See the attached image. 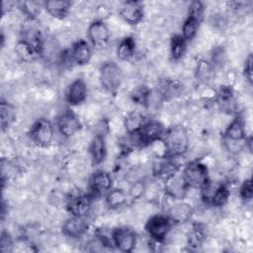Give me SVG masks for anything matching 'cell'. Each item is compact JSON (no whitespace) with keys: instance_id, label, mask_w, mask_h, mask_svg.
<instances>
[{"instance_id":"cell-27","label":"cell","mask_w":253,"mask_h":253,"mask_svg":"<svg viewBox=\"0 0 253 253\" xmlns=\"http://www.w3.org/2000/svg\"><path fill=\"white\" fill-rule=\"evenodd\" d=\"M127 195L123 189L120 188H112L106 195L105 201L106 205L111 210H117L122 208L126 204Z\"/></svg>"},{"instance_id":"cell-8","label":"cell","mask_w":253,"mask_h":253,"mask_svg":"<svg viewBox=\"0 0 253 253\" xmlns=\"http://www.w3.org/2000/svg\"><path fill=\"white\" fill-rule=\"evenodd\" d=\"M200 191L204 203L213 207L224 206L230 196V191L226 184L213 183L211 180Z\"/></svg>"},{"instance_id":"cell-41","label":"cell","mask_w":253,"mask_h":253,"mask_svg":"<svg viewBox=\"0 0 253 253\" xmlns=\"http://www.w3.org/2000/svg\"><path fill=\"white\" fill-rule=\"evenodd\" d=\"M224 51L221 47H217L213 50L212 53V61L211 64L213 65V67L215 66H221L224 63Z\"/></svg>"},{"instance_id":"cell-4","label":"cell","mask_w":253,"mask_h":253,"mask_svg":"<svg viewBox=\"0 0 253 253\" xmlns=\"http://www.w3.org/2000/svg\"><path fill=\"white\" fill-rule=\"evenodd\" d=\"M124 74L122 68L115 61H105L99 69L101 85L110 93H116L121 87Z\"/></svg>"},{"instance_id":"cell-19","label":"cell","mask_w":253,"mask_h":253,"mask_svg":"<svg viewBox=\"0 0 253 253\" xmlns=\"http://www.w3.org/2000/svg\"><path fill=\"white\" fill-rule=\"evenodd\" d=\"M215 101L222 112L229 115H237L238 105L233 90L229 86H220L216 92Z\"/></svg>"},{"instance_id":"cell-38","label":"cell","mask_w":253,"mask_h":253,"mask_svg":"<svg viewBox=\"0 0 253 253\" xmlns=\"http://www.w3.org/2000/svg\"><path fill=\"white\" fill-rule=\"evenodd\" d=\"M204 12H205V7L201 1L195 0L190 3L189 9H188V15L196 17L200 20H203Z\"/></svg>"},{"instance_id":"cell-16","label":"cell","mask_w":253,"mask_h":253,"mask_svg":"<svg viewBox=\"0 0 253 253\" xmlns=\"http://www.w3.org/2000/svg\"><path fill=\"white\" fill-rule=\"evenodd\" d=\"M89 187L93 196L106 195L113 188V178L109 172L97 170L90 177Z\"/></svg>"},{"instance_id":"cell-31","label":"cell","mask_w":253,"mask_h":253,"mask_svg":"<svg viewBox=\"0 0 253 253\" xmlns=\"http://www.w3.org/2000/svg\"><path fill=\"white\" fill-rule=\"evenodd\" d=\"M201 22H202V20H200L196 17L190 16V15H187V18L185 19V21L182 25V34H181V36L187 42L193 40L197 35V32L200 28Z\"/></svg>"},{"instance_id":"cell-32","label":"cell","mask_w":253,"mask_h":253,"mask_svg":"<svg viewBox=\"0 0 253 253\" xmlns=\"http://www.w3.org/2000/svg\"><path fill=\"white\" fill-rule=\"evenodd\" d=\"M186 48H187V41L181 36V34L174 35L171 38L170 54L173 60L181 59L186 52Z\"/></svg>"},{"instance_id":"cell-22","label":"cell","mask_w":253,"mask_h":253,"mask_svg":"<svg viewBox=\"0 0 253 253\" xmlns=\"http://www.w3.org/2000/svg\"><path fill=\"white\" fill-rule=\"evenodd\" d=\"M192 213L193 209L191 205L187 203H176L170 206L166 211V214L173 224H179L188 221Z\"/></svg>"},{"instance_id":"cell-40","label":"cell","mask_w":253,"mask_h":253,"mask_svg":"<svg viewBox=\"0 0 253 253\" xmlns=\"http://www.w3.org/2000/svg\"><path fill=\"white\" fill-rule=\"evenodd\" d=\"M252 53H249L247 55V57L245 58L244 61V66H243V74L244 77L246 78V80L251 84L252 83V74H253V68H252Z\"/></svg>"},{"instance_id":"cell-33","label":"cell","mask_w":253,"mask_h":253,"mask_svg":"<svg viewBox=\"0 0 253 253\" xmlns=\"http://www.w3.org/2000/svg\"><path fill=\"white\" fill-rule=\"evenodd\" d=\"M183 89V84L179 81L166 80L160 87V93L164 100H169L175 96L180 95Z\"/></svg>"},{"instance_id":"cell-34","label":"cell","mask_w":253,"mask_h":253,"mask_svg":"<svg viewBox=\"0 0 253 253\" xmlns=\"http://www.w3.org/2000/svg\"><path fill=\"white\" fill-rule=\"evenodd\" d=\"M151 91L150 89L145 85H138L135 88H133L129 94L130 99L135 104L141 105V106H147L149 103Z\"/></svg>"},{"instance_id":"cell-23","label":"cell","mask_w":253,"mask_h":253,"mask_svg":"<svg viewBox=\"0 0 253 253\" xmlns=\"http://www.w3.org/2000/svg\"><path fill=\"white\" fill-rule=\"evenodd\" d=\"M173 157L163 156L157 163L154 164L153 173L156 177L162 179L163 181L169 176L180 170L179 164L174 160Z\"/></svg>"},{"instance_id":"cell-36","label":"cell","mask_w":253,"mask_h":253,"mask_svg":"<svg viewBox=\"0 0 253 253\" xmlns=\"http://www.w3.org/2000/svg\"><path fill=\"white\" fill-rule=\"evenodd\" d=\"M146 193V184L142 180L134 181L128 189V197L132 200L141 199Z\"/></svg>"},{"instance_id":"cell-11","label":"cell","mask_w":253,"mask_h":253,"mask_svg":"<svg viewBox=\"0 0 253 253\" xmlns=\"http://www.w3.org/2000/svg\"><path fill=\"white\" fill-rule=\"evenodd\" d=\"M189 189L190 188L187 185L182 173H179V171L163 181V190L165 196L177 201L183 200L186 197Z\"/></svg>"},{"instance_id":"cell-6","label":"cell","mask_w":253,"mask_h":253,"mask_svg":"<svg viewBox=\"0 0 253 253\" xmlns=\"http://www.w3.org/2000/svg\"><path fill=\"white\" fill-rule=\"evenodd\" d=\"M182 175L189 188L193 189L200 190L210 181L208 167L200 160H193L187 163L182 170Z\"/></svg>"},{"instance_id":"cell-39","label":"cell","mask_w":253,"mask_h":253,"mask_svg":"<svg viewBox=\"0 0 253 253\" xmlns=\"http://www.w3.org/2000/svg\"><path fill=\"white\" fill-rule=\"evenodd\" d=\"M0 248H1V252H3V253L12 251L13 240H12V237L10 236V234L6 231H2V233H1Z\"/></svg>"},{"instance_id":"cell-12","label":"cell","mask_w":253,"mask_h":253,"mask_svg":"<svg viewBox=\"0 0 253 253\" xmlns=\"http://www.w3.org/2000/svg\"><path fill=\"white\" fill-rule=\"evenodd\" d=\"M88 40L96 48H104L110 42L111 33L103 20L93 21L87 30Z\"/></svg>"},{"instance_id":"cell-29","label":"cell","mask_w":253,"mask_h":253,"mask_svg":"<svg viewBox=\"0 0 253 253\" xmlns=\"http://www.w3.org/2000/svg\"><path fill=\"white\" fill-rule=\"evenodd\" d=\"M16 118L15 109L12 105H10L8 102L1 100L0 103V125H1V130L5 131L8 129L11 125L14 123Z\"/></svg>"},{"instance_id":"cell-20","label":"cell","mask_w":253,"mask_h":253,"mask_svg":"<svg viewBox=\"0 0 253 253\" xmlns=\"http://www.w3.org/2000/svg\"><path fill=\"white\" fill-rule=\"evenodd\" d=\"M88 95V89L85 81L77 78L72 81L65 92V100L71 106H78L82 104Z\"/></svg>"},{"instance_id":"cell-5","label":"cell","mask_w":253,"mask_h":253,"mask_svg":"<svg viewBox=\"0 0 253 253\" xmlns=\"http://www.w3.org/2000/svg\"><path fill=\"white\" fill-rule=\"evenodd\" d=\"M31 141L39 147H47L54 137V127L50 121L44 118L37 120L28 131Z\"/></svg>"},{"instance_id":"cell-3","label":"cell","mask_w":253,"mask_h":253,"mask_svg":"<svg viewBox=\"0 0 253 253\" xmlns=\"http://www.w3.org/2000/svg\"><path fill=\"white\" fill-rule=\"evenodd\" d=\"M246 137L244 121L239 115H235L223 132L224 147L228 152L236 154L245 147Z\"/></svg>"},{"instance_id":"cell-30","label":"cell","mask_w":253,"mask_h":253,"mask_svg":"<svg viewBox=\"0 0 253 253\" xmlns=\"http://www.w3.org/2000/svg\"><path fill=\"white\" fill-rule=\"evenodd\" d=\"M207 237L206 229L201 223H195L188 235V245L192 249H198L203 245Z\"/></svg>"},{"instance_id":"cell-37","label":"cell","mask_w":253,"mask_h":253,"mask_svg":"<svg viewBox=\"0 0 253 253\" xmlns=\"http://www.w3.org/2000/svg\"><path fill=\"white\" fill-rule=\"evenodd\" d=\"M252 180L246 179L240 186L239 189V196L244 202H250L253 197V190H252Z\"/></svg>"},{"instance_id":"cell-24","label":"cell","mask_w":253,"mask_h":253,"mask_svg":"<svg viewBox=\"0 0 253 253\" xmlns=\"http://www.w3.org/2000/svg\"><path fill=\"white\" fill-rule=\"evenodd\" d=\"M72 3L68 0H49L45 1L43 8L55 19H64L70 12Z\"/></svg>"},{"instance_id":"cell-10","label":"cell","mask_w":253,"mask_h":253,"mask_svg":"<svg viewBox=\"0 0 253 253\" xmlns=\"http://www.w3.org/2000/svg\"><path fill=\"white\" fill-rule=\"evenodd\" d=\"M113 246L122 252L129 253L134 250L137 242V235L127 226H120L113 229L111 234Z\"/></svg>"},{"instance_id":"cell-18","label":"cell","mask_w":253,"mask_h":253,"mask_svg":"<svg viewBox=\"0 0 253 253\" xmlns=\"http://www.w3.org/2000/svg\"><path fill=\"white\" fill-rule=\"evenodd\" d=\"M88 230V223L85 217L73 216L68 217L61 226L62 233L72 239H79L83 237Z\"/></svg>"},{"instance_id":"cell-7","label":"cell","mask_w":253,"mask_h":253,"mask_svg":"<svg viewBox=\"0 0 253 253\" xmlns=\"http://www.w3.org/2000/svg\"><path fill=\"white\" fill-rule=\"evenodd\" d=\"M172 225L173 223L166 213H157L147 219L144 228L153 242L162 243L166 239Z\"/></svg>"},{"instance_id":"cell-9","label":"cell","mask_w":253,"mask_h":253,"mask_svg":"<svg viewBox=\"0 0 253 253\" xmlns=\"http://www.w3.org/2000/svg\"><path fill=\"white\" fill-rule=\"evenodd\" d=\"M166 129L164 126L157 120H146L138 132L135 135L139 148L146 147L154 142L161 141Z\"/></svg>"},{"instance_id":"cell-2","label":"cell","mask_w":253,"mask_h":253,"mask_svg":"<svg viewBox=\"0 0 253 253\" xmlns=\"http://www.w3.org/2000/svg\"><path fill=\"white\" fill-rule=\"evenodd\" d=\"M161 141L164 143V156L167 157L176 158L182 156L189 148V135L187 129L181 125L167 128Z\"/></svg>"},{"instance_id":"cell-25","label":"cell","mask_w":253,"mask_h":253,"mask_svg":"<svg viewBox=\"0 0 253 253\" xmlns=\"http://www.w3.org/2000/svg\"><path fill=\"white\" fill-rule=\"evenodd\" d=\"M146 119L144 115L138 111H131L126 114L124 119V126L127 134H133L139 131Z\"/></svg>"},{"instance_id":"cell-15","label":"cell","mask_w":253,"mask_h":253,"mask_svg":"<svg viewBox=\"0 0 253 253\" xmlns=\"http://www.w3.org/2000/svg\"><path fill=\"white\" fill-rule=\"evenodd\" d=\"M93 199L94 196L92 194L76 195L68 201L66 210L73 216L85 217L92 208Z\"/></svg>"},{"instance_id":"cell-35","label":"cell","mask_w":253,"mask_h":253,"mask_svg":"<svg viewBox=\"0 0 253 253\" xmlns=\"http://www.w3.org/2000/svg\"><path fill=\"white\" fill-rule=\"evenodd\" d=\"M44 2L40 3L37 1H24L21 4V9L23 12L30 18V19H35L42 10V5L43 6Z\"/></svg>"},{"instance_id":"cell-21","label":"cell","mask_w":253,"mask_h":253,"mask_svg":"<svg viewBox=\"0 0 253 253\" xmlns=\"http://www.w3.org/2000/svg\"><path fill=\"white\" fill-rule=\"evenodd\" d=\"M89 154L93 165H99L105 160L107 155V145L103 133H97L93 136L89 144Z\"/></svg>"},{"instance_id":"cell-14","label":"cell","mask_w":253,"mask_h":253,"mask_svg":"<svg viewBox=\"0 0 253 253\" xmlns=\"http://www.w3.org/2000/svg\"><path fill=\"white\" fill-rule=\"evenodd\" d=\"M56 127L62 136L68 138L81 129L82 124L71 110H66L57 117Z\"/></svg>"},{"instance_id":"cell-1","label":"cell","mask_w":253,"mask_h":253,"mask_svg":"<svg viewBox=\"0 0 253 253\" xmlns=\"http://www.w3.org/2000/svg\"><path fill=\"white\" fill-rule=\"evenodd\" d=\"M44 41L42 33L35 28H27L22 32L21 39L16 45V52L25 60L34 59L42 54Z\"/></svg>"},{"instance_id":"cell-17","label":"cell","mask_w":253,"mask_h":253,"mask_svg":"<svg viewBox=\"0 0 253 253\" xmlns=\"http://www.w3.org/2000/svg\"><path fill=\"white\" fill-rule=\"evenodd\" d=\"M68 53L72 65L78 66L88 64L92 56V50L88 42L82 39L72 43L71 47L68 49Z\"/></svg>"},{"instance_id":"cell-28","label":"cell","mask_w":253,"mask_h":253,"mask_svg":"<svg viewBox=\"0 0 253 253\" xmlns=\"http://www.w3.org/2000/svg\"><path fill=\"white\" fill-rule=\"evenodd\" d=\"M135 41L132 37H125L117 47V56L123 61L130 60L135 53Z\"/></svg>"},{"instance_id":"cell-26","label":"cell","mask_w":253,"mask_h":253,"mask_svg":"<svg viewBox=\"0 0 253 253\" xmlns=\"http://www.w3.org/2000/svg\"><path fill=\"white\" fill-rule=\"evenodd\" d=\"M195 76L204 84L211 83L214 78V67L211 62L207 59H200L195 68Z\"/></svg>"},{"instance_id":"cell-13","label":"cell","mask_w":253,"mask_h":253,"mask_svg":"<svg viewBox=\"0 0 253 253\" xmlns=\"http://www.w3.org/2000/svg\"><path fill=\"white\" fill-rule=\"evenodd\" d=\"M121 18L128 25L134 26L139 24L144 17V6L140 1H125L119 8Z\"/></svg>"}]
</instances>
